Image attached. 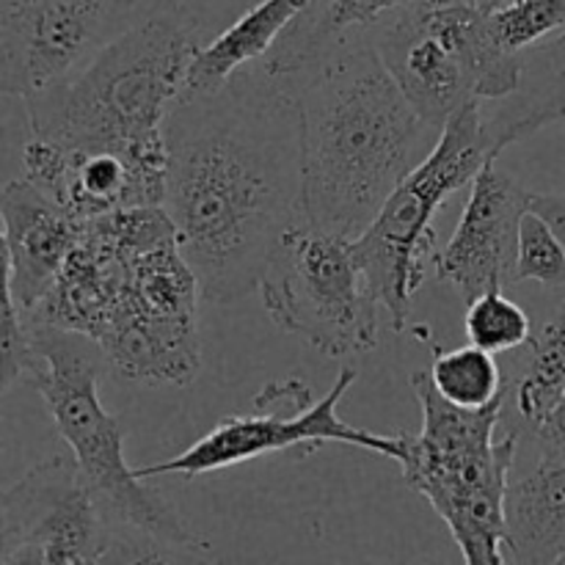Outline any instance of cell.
<instances>
[{"instance_id":"2e32d148","label":"cell","mask_w":565,"mask_h":565,"mask_svg":"<svg viewBox=\"0 0 565 565\" xmlns=\"http://www.w3.org/2000/svg\"><path fill=\"white\" fill-rule=\"evenodd\" d=\"M494 103V108L483 114L494 154L544 127L565 121V33L524 50L522 83L511 97Z\"/></svg>"},{"instance_id":"9a60e30c","label":"cell","mask_w":565,"mask_h":565,"mask_svg":"<svg viewBox=\"0 0 565 565\" xmlns=\"http://www.w3.org/2000/svg\"><path fill=\"white\" fill-rule=\"evenodd\" d=\"M505 557L522 565L563 563L565 458L541 452L533 472L508 483Z\"/></svg>"},{"instance_id":"9c48e42d","label":"cell","mask_w":565,"mask_h":565,"mask_svg":"<svg viewBox=\"0 0 565 565\" xmlns=\"http://www.w3.org/2000/svg\"><path fill=\"white\" fill-rule=\"evenodd\" d=\"M160 550L143 535L116 527L72 456L36 463L0 500V563L86 565L154 563Z\"/></svg>"},{"instance_id":"6da1fadb","label":"cell","mask_w":565,"mask_h":565,"mask_svg":"<svg viewBox=\"0 0 565 565\" xmlns=\"http://www.w3.org/2000/svg\"><path fill=\"white\" fill-rule=\"evenodd\" d=\"M163 132V210L182 257L204 301H237L301 221L296 94L254 61L221 88L182 92Z\"/></svg>"},{"instance_id":"4316f807","label":"cell","mask_w":565,"mask_h":565,"mask_svg":"<svg viewBox=\"0 0 565 565\" xmlns=\"http://www.w3.org/2000/svg\"><path fill=\"white\" fill-rule=\"evenodd\" d=\"M563 33H565V31H563Z\"/></svg>"},{"instance_id":"44dd1931","label":"cell","mask_w":565,"mask_h":565,"mask_svg":"<svg viewBox=\"0 0 565 565\" xmlns=\"http://www.w3.org/2000/svg\"><path fill=\"white\" fill-rule=\"evenodd\" d=\"M486 17L502 47L524 53L550 33L565 31V0H511Z\"/></svg>"},{"instance_id":"5b68a950","label":"cell","mask_w":565,"mask_h":565,"mask_svg":"<svg viewBox=\"0 0 565 565\" xmlns=\"http://www.w3.org/2000/svg\"><path fill=\"white\" fill-rule=\"evenodd\" d=\"M423 428L401 430L403 480L434 505L472 565H502L505 491L519 434L494 441L505 392L483 408H461L439 395L428 373H414Z\"/></svg>"},{"instance_id":"3957f363","label":"cell","mask_w":565,"mask_h":565,"mask_svg":"<svg viewBox=\"0 0 565 565\" xmlns=\"http://www.w3.org/2000/svg\"><path fill=\"white\" fill-rule=\"evenodd\" d=\"M199 44L171 17H143L83 70L25 99L33 138L83 149H138L166 141V116L185 92Z\"/></svg>"},{"instance_id":"d6986e66","label":"cell","mask_w":565,"mask_h":565,"mask_svg":"<svg viewBox=\"0 0 565 565\" xmlns=\"http://www.w3.org/2000/svg\"><path fill=\"white\" fill-rule=\"evenodd\" d=\"M428 375L439 395L461 408H483L505 392L494 353L472 342L452 351H436Z\"/></svg>"},{"instance_id":"7402d4cb","label":"cell","mask_w":565,"mask_h":565,"mask_svg":"<svg viewBox=\"0 0 565 565\" xmlns=\"http://www.w3.org/2000/svg\"><path fill=\"white\" fill-rule=\"evenodd\" d=\"M513 281H539L552 290H565V246L561 237L535 213H524L519 224L516 276Z\"/></svg>"},{"instance_id":"7c38bea8","label":"cell","mask_w":565,"mask_h":565,"mask_svg":"<svg viewBox=\"0 0 565 565\" xmlns=\"http://www.w3.org/2000/svg\"><path fill=\"white\" fill-rule=\"evenodd\" d=\"M25 180L75 218L158 207L166 196V141L138 149H83L33 138L22 152Z\"/></svg>"},{"instance_id":"277c9868","label":"cell","mask_w":565,"mask_h":565,"mask_svg":"<svg viewBox=\"0 0 565 565\" xmlns=\"http://www.w3.org/2000/svg\"><path fill=\"white\" fill-rule=\"evenodd\" d=\"M28 318V315H25ZM31 320L36 364L25 384L44 397L55 430L94 500L116 527L143 535L158 546L210 550V541L193 533L174 505L158 489L143 483L125 461V434L99 401V379L108 364L103 348L86 334Z\"/></svg>"},{"instance_id":"484cf974","label":"cell","mask_w":565,"mask_h":565,"mask_svg":"<svg viewBox=\"0 0 565 565\" xmlns=\"http://www.w3.org/2000/svg\"><path fill=\"white\" fill-rule=\"evenodd\" d=\"M414 3H452V0H414Z\"/></svg>"},{"instance_id":"8fae6325","label":"cell","mask_w":565,"mask_h":565,"mask_svg":"<svg viewBox=\"0 0 565 565\" xmlns=\"http://www.w3.org/2000/svg\"><path fill=\"white\" fill-rule=\"evenodd\" d=\"M138 0H0V88L50 92L132 25Z\"/></svg>"},{"instance_id":"cb8c5ba5","label":"cell","mask_w":565,"mask_h":565,"mask_svg":"<svg viewBox=\"0 0 565 565\" xmlns=\"http://www.w3.org/2000/svg\"><path fill=\"white\" fill-rule=\"evenodd\" d=\"M530 213L539 215L565 246V193H530Z\"/></svg>"},{"instance_id":"52a82bcc","label":"cell","mask_w":565,"mask_h":565,"mask_svg":"<svg viewBox=\"0 0 565 565\" xmlns=\"http://www.w3.org/2000/svg\"><path fill=\"white\" fill-rule=\"evenodd\" d=\"M494 158L483 103H469L447 119L430 152L403 177L367 230L351 241L353 257L390 312L395 331H406L414 296L425 279V259L439 252L436 213L452 193L472 185Z\"/></svg>"},{"instance_id":"5bb4252c","label":"cell","mask_w":565,"mask_h":565,"mask_svg":"<svg viewBox=\"0 0 565 565\" xmlns=\"http://www.w3.org/2000/svg\"><path fill=\"white\" fill-rule=\"evenodd\" d=\"M0 218L3 292L14 298L22 315H33L81 243L86 221L75 218L25 177L6 182L0 193Z\"/></svg>"},{"instance_id":"603a6c76","label":"cell","mask_w":565,"mask_h":565,"mask_svg":"<svg viewBox=\"0 0 565 565\" xmlns=\"http://www.w3.org/2000/svg\"><path fill=\"white\" fill-rule=\"evenodd\" d=\"M36 364L31 320L20 312L14 298L3 292V318H0V384L9 392L17 381H28Z\"/></svg>"},{"instance_id":"ac0fdd59","label":"cell","mask_w":565,"mask_h":565,"mask_svg":"<svg viewBox=\"0 0 565 565\" xmlns=\"http://www.w3.org/2000/svg\"><path fill=\"white\" fill-rule=\"evenodd\" d=\"M527 364L516 381V412L530 430H539L565 395V301L530 337Z\"/></svg>"},{"instance_id":"30bf717a","label":"cell","mask_w":565,"mask_h":565,"mask_svg":"<svg viewBox=\"0 0 565 565\" xmlns=\"http://www.w3.org/2000/svg\"><path fill=\"white\" fill-rule=\"evenodd\" d=\"M353 381H356V370L342 367L334 386L320 401L301 403L290 417L279 412L281 397L276 384H268L254 397V406H257L254 414H230L180 456L136 469L138 478L149 480L154 475H180V478L193 480L202 475L224 472V469L254 461L259 456H274V452L292 450V447L318 450L320 445H331V441L401 461V430L373 434V430L353 428L337 414V406L348 395Z\"/></svg>"},{"instance_id":"8992f818","label":"cell","mask_w":565,"mask_h":565,"mask_svg":"<svg viewBox=\"0 0 565 565\" xmlns=\"http://www.w3.org/2000/svg\"><path fill=\"white\" fill-rule=\"evenodd\" d=\"M373 44L412 108L436 130L469 103L511 97L522 83L524 55L497 42L472 0L406 6L375 28Z\"/></svg>"},{"instance_id":"4fadbf2b","label":"cell","mask_w":565,"mask_h":565,"mask_svg":"<svg viewBox=\"0 0 565 565\" xmlns=\"http://www.w3.org/2000/svg\"><path fill=\"white\" fill-rule=\"evenodd\" d=\"M527 210V188L500 169L497 158L489 160L469 185V202L450 243L430 259L439 281L456 287L467 301L516 285L519 224Z\"/></svg>"},{"instance_id":"7a4b0ae2","label":"cell","mask_w":565,"mask_h":565,"mask_svg":"<svg viewBox=\"0 0 565 565\" xmlns=\"http://www.w3.org/2000/svg\"><path fill=\"white\" fill-rule=\"evenodd\" d=\"M301 221L337 237L362 235L439 130L412 103L373 44L337 47L296 86Z\"/></svg>"},{"instance_id":"d4e9b609","label":"cell","mask_w":565,"mask_h":565,"mask_svg":"<svg viewBox=\"0 0 565 565\" xmlns=\"http://www.w3.org/2000/svg\"><path fill=\"white\" fill-rule=\"evenodd\" d=\"M535 441H539V450L546 452V456L565 458V395L555 406V412L544 419V425L535 430Z\"/></svg>"},{"instance_id":"ffe728a7","label":"cell","mask_w":565,"mask_h":565,"mask_svg":"<svg viewBox=\"0 0 565 565\" xmlns=\"http://www.w3.org/2000/svg\"><path fill=\"white\" fill-rule=\"evenodd\" d=\"M463 329H467L472 345L486 348L491 353L516 351V348L527 345L533 337L530 315L502 290H489L472 298L467 318H463Z\"/></svg>"},{"instance_id":"e0dca14e","label":"cell","mask_w":565,"mask_h":565,"mask_svg":"<svg viewBox=\"0 0 565 565\" xmlns=\"http://www.w3.org/2000/svg\"><path fill=\"white\" fill-rule=\"evenodd\" d=\"M318 0H259L224 33L196 50L185 77V92H213L237 70L263 58L285 28Z\"/></svg>"},{"instance_id":"ba28073f","label":"cell","mask_w":565,"mask_h":565,"mask_svg":"<svg viewBox=\"0 0 565 565\" xmlns=\"http://www.w3.org/2000/svg\"><path fill=\"white\" fill-rule=\"evenodd\" d=\"M270 323L323 356H356L379 342V296L348 237L292 224L259 279Z\"/></svg>"}]
</instances>
